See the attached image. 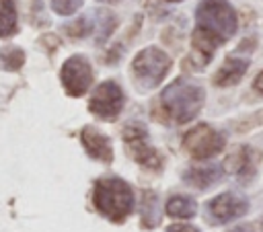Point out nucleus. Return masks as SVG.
Returning <instances> with one entry per match:
<instances>
[{
	"mask_svg": "<svg viewBox=\"0 0 263 232\" xmlns=\"http://www.w3.org/2000/svg\"><path fill=\"white\" fill-rule=\"evenodd\" d=\"M160 103L175 123H187L201 111L205 103V90L187 78H177L175 82L164 86V90L160 92Z\"/></svg>",
	"mask_w": 263,
	"mask_h": 232,
	"instance_id": "nucleus-1",
	"label": "nucleus"
},
{
	"mask_svg": "<svg viewBox=\"0 0 263 232\" xmlns=\"http://www.w3.org/2000/svg\"><path fill=\"white\" fill-rule=\"evenodd\" d=\"M92 203L99 214L109 218L111 222H123L136 205V195L129 183L119 177L99 179L92 191Z\"/></svg>",
	"mask_w": 263,
	"mask_h": 232,
	"instance_id": "nucleus-2",
	"label": "nucleus"
},
{
	"mask_svg": "<svg viewBox=\"0 0 263 232\" xmlns=\"http://www.w3.org/2000/svg\"><path fill=\"white\" fill-rule=\"evenodd\" d=\"M197 29L218 37L222 43L236 35L238 14L228 0H199L195 8Z\"/></svg>",
	"mask_w": 263,
	"mask_h": 232,
	"instance_id": "nucleus-3",
	"label": "nucleus"
},
{
	"mask_svg": "<svg viewBox=\"0 0 263 232\" xmlns=\"http://www.w3.org/2000/svg\"><path fill=\"white\" fill-rule=\"evenodd\" d=\"M171 64H173L171 55L166 51H162L160 47H156V45L144 47L132 60V76H134V82L142 90L156 88L164 80V76L168 74Z\"/></svg>",
	"mask_w": 263,
	"mask_h": 232,
	"instance_id": "nucleus-4",
	"label": "nucleus"
},
{
	"mask_svg": "<svg viewBox=\"0 0 263 232\" xmlns=\"http://www.w3.org/2000/svg\"><path fill=\"white\" fill-rule=\"evenodd\" d=\"M224 146H226L224 133L208 123H199L183 136V148L187 150L189 156H193L197 160H205V158L220 154L224 150Z\"/></svg>",
	"mask_w": 263,
	"mask_h": 232,
	"instance_id": "nucleus-5",
	"label": "nucleus"
},
{
	"mask_svg": "<svg viewBox=\"0 0 263 232\" xmlns=\"http://www.w3.org/2000/svg\"><path fill=\"white\" fill-rule=\"evenodd\" d=\"M60 80H62L64 90L70 96H82L90 88V84H92V68H90V62L84 55H80V53L70 55L64 62V66H62Z\"/></svg>",
	"mask_w": 263,
	"mask_h": 232,
	"instance_id": "nucleus-6",
	"label": "nucleus"
},
{
	"mask_svg": "<svg viewBox=\"0 0 263 232\" xmlns=\"http://www.w3.org/2000/svg\"><path fill=\"white\" fill-rule=\"evenodd\" d=\"M247 211H249L247 197L230 191L220 193L205 203V218L210 224H228L232 220L242 218Z\"/></svg>",
	"mask_w": 263,
	"mask_h": 232,
	"instance_id": "nucleus-7",
	"label": "nucleus"
},
{
	"mask_svg": "<svg viewBox=\"0 0 263 232\" xmlns=\"http://www.w3.org/2000/svg\"><path fill=\"white\" fill-rule=\"evenodd\" d=\"M123 105H125V94L115 80L101 82L88 101V109L101 119H115L121 113Z\"/></svg>",
	"mask_w": 263,
	"mask_h": 232,
	"instance_id": "nucleus-8",
	"label": "nucleus"
},
{
	"mask_svg": "<svg viewBox=\"0 0 263 232\" xmlns=\"http://www.w3.org/2000/svg\"><path fill=\"white\" fill-rule=\"evenodd\" d=\"M123 138H125V142L129 146L132 156L140 164H144L148 168H158L160 166V156L148 144V136H146V129L142 125H127L125 131H123Z\"/></svg>",
	"mask_w": 263,
	"mask_h": 232,
	"instance_id": "nucleus-9",
	"label": "nucleus"
},
{
	"mask_svg": "<svg viewBox=\"0 0 263 232\" xmlns=\"http://www.w3.org/2000/svg\"><path fill=\"white\" fill-rule=\"evenodd\" d=\"M257 162H259V152L251 146H240L238 150H234L226 162H224V170H228L230 175H234L240 183H251L253 177L257 175Z\"/></svg>",
	"mask_w": 263,
	"mask_h": 232,
	"instance_id": "nucleus-10",
	"label": "nucleus"
},
{
	"mask_svg": "<svg viewBox=\"0 0 263 232\" xmlns=\"http://www.w3.org/2000/svg\"><path fill=\"white\" fill-rule=\"evenodd\" d=\"M80 142L86 150V154L99 162H111L113 160V148H111V142L105 133H101L99 129L95 127H84L82 133H80Z\"/></svg>",
	"mask_w": 263,
	"mask_h": 232,
	"instance_id": "nucleus-11",
	"label": "nucleus"
},
{
	"mask_svg": "<svg viewBox=\"0 0 263 232\" xmlns=\"http://www.w3.org/2000/svg\"><path fill=\"white\" fill-rule=\"evenodd\" d=\"M222 177H224L222 164H199V166H191L183 172V181L195 189H210Z\"/></svg>",
	"mask_w": 263,
	"mask_h": 232,
	"instance_id": "nucleus-12",
	"label": "nucleus"
},
{
	"mask_svg": "<svg viewBox=\"0 0 263 232\" xmlns=\"http://www.w3.org/2000/svg\"><path fill=\"white\" fill-rule=\"evenodd\" d=\"M251 62L247 57H238V55H230L224 60V64L218 68V72L214 74V84L216 86H234L242 80L245 72L249 70Z\"/></svg>",
	"mask_w": 263,
	"mask_h": 232,
	"instance_id": "nucleus-13",
	"label": "nucleus"
},
{
	"mask_svg": "<svg viewBox=\"0 0 263 232\" xmlns=\"http://www.w3.org/2000/svg\"><path fill=\"white\" fill-rule=\"evenodd\" d=\"M164 209H166V214L171 218L187 220V218H193L197 214V203L189 195H173V197H168Z\"/></svg>",
	"mask_w": 263,
	"mask_h": 232,
	"instance_id": "nucleus-14",
	"label": "nucleus"
},
{
	"mask_svg": "<svg viewBox=\"0 0 263 232\" xmlns=\"http://www.w3.org/2000/svg\"><path fill=\"white\" fill-rule=\"evenodd\" d=\"M18 29L14 0H0V37H12Z\"/></svg>",
	"mask_w": 263,
	"mask_h": 232,
	"instance_id": "nucleus-15",
	"label": "nucleus"
},
{
	"mask_svg": "<svg viewBox=\"0 0 263 232\" xmlns=\"http://www.w3.org/2000/svg\"><path fill=\"white\" fill-rule=\"evenodd\" d=\"M25 62V51L16 45H6L0 49V68L6 72H14L23 66Z\"/></svg>",
	"mask_w": 263,
	"mask_h": 232,
	"instance_id": "nucleus-16",
	"label": "nucleus"
},
{
	"mask_svg": "<svg viewBox=\"0 0 263 232\" xmlns=\"http://www.w3.org/2000/svg\"><path fill=\"white\" fill-rule=\"evenodd\" d=\"M142 214H144V224L148 228H152V226L158 224V220H160V214H158V197L154 193H144V209H142Z\"/></svg>",
	"mask_w": 263,
	"mask_h": 232,
	"instance_id": "nucleus-17",
	"label": "nucleus"
},
{
	"mask_svg": "<svg viewBox=\"0 0 263 232\" xmlns=\"http://www.w3.org/2000/svg\"><path fill=\"white\" fill-rule=\"evenodd\" d=\"M82 6V0H51V10L60 16H70Z\"/></svg>",
	"mask_w": 263,
	"mask_h": 232,
	"instance_id": "nucleus-18",
	"label": "nucleus"
},
{
	"mask_svg": "<svg viewBox=\"0 0 263 232\" xmlns=\"http://www.w3.org/2000/svg\"><path fill=\"white\" fill-rule=\"evenodd\" d=\"M166 232H199L195 226H189V224H173L166 228Z\"/></svg>",
	"mask_w": 263,
	"mask_h": 232,
	"instance_id": "nucleus-19",
	"label": "nucleus"
},
{
	"mask_svg": "<svg viewBox=\"0 0 263 232\" xmlns=\"http://www.w3.org/2000/svg\"><path fill=\"white\" fill-rule=\"evenodd\" d=\"M253 88H255V90H257V92L263 96V70H261V72L255 76V80H253Z\"/></svg>",
	"mask_w": 263,
	"mask_h": 232,
	"instance_id": "nucleus-20",
	"label": "nucleus"
},
{
	"mask_svg": "<svg viewBox=\"0 0 263 232\" xmlns=\"http://www.w3.org/2000/svg\"><path fill=\"white\" fill-rule=\"evenodd\" d=\"M228 232H255V230H253V226L242 224V226H236V228H232V230H228Z\"/></svg>",
	"mask_w": 263,
	"mask_h": 232,
	"instance_id": "nucleus-21",
	"label": "nucleus"
},
{
	"mask_svg": "<svg viewBox=\"0 0 263 232\" xmlns=\"http://www.w3.org/2000/svg\"><path fill=\"white\" fill-rule=\"evenodd\" d=\"M99 2H117V0H99Z\"/></svg>",
	"mask_w": 263,
	"mask_h": 232,
	"instance_id": "nucleus-22",
	"label": "nucleus"
},
{
	"mask_svg": "<svg viewBox=\"0 0 263 232\" xmlns=\"http://www.w3.org/2000/svg\"><path fill=\"white\" fill-rule=\"evenodd\" d=\"M166 2H181V0H166Z\"/></svg>",
	"mask_w": 263,
	"mask_h": 232,
	"instance_id": "nucleus-23",
	"label": "nucleus"
}]
</instances>
